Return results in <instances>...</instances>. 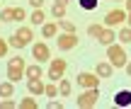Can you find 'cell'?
Returning a JSON list of instances; mask_svg holds the SVG:
<instances>
[{"mask_svg": "<svg viewBox=\"0 0 131 109\" xmlns=\"http://www.w3.org/2000/svg\"><path fill=\"white\" fill-rule=\"evenodd\" d=\"M58 27H61L63 32H68V34H75V24H73V22H66V19H58Z\"/></svg>", "mask_w": 131, "mask_h": 109, "instance_id": "obj_22", "label": "cell"}, {"mask_svg": "<svg viewBox=\"0 0 131 109\" xmlns=\"http://www.w3.org/2000/svg\"><path fill=\"white\" fill-rule=\"evenodd\" d=\"M27 87H29L32 95H44V82H41V78H29Z\"/></svg>", "mask_w": 131, "mask_h": 109, "instance_id": "obj_9", "label": "cell"}, {"mask_svg": "<svg viewBox=\"0 0 131 109\" xmlns=\"http://www.w3.org/2000/svg\"><path fill=\"white\" fill-rule=\"evenodd\" d=\"M126 19H129V27H131V12H126Z\"/></svg>", "mask_w": 131, "mask_h": 109, "instance_id": "obj_34", "label": "cell"}, {"mask_svg": "<svg viewBox=\"0 0 131 109\" xmlns=\"http://www.w3.org/2000/svg\"><path fill=\"white\" fill-rule=\"evenodd\" d=\"M112 70H114V66H112V63H97V68H95V73H97V75L100 78H109V75H112Z\"/></svg>", "mask_w": 131, "mask_h": 109, "instance_id": "obj_11", "label": "cell"}, {"mask_svg": "<svg viewBox=\"0 0 131 109\" xmlns=\"http://www.w3.org/2000/svg\"><path fill=\"white\" fill-rule=\"evenodd\" d=\"M56 3H63V5H68V0H56Z\"/></svg>", "mask_w": 131, "mask_h": 109, "instance_id": "obj_35", "label": "cell"}, {"mask_svg": "<svg viewBox=\"0 0 131 109\" xmlns=\"http://www.w3.org/2000/svg\"><path fill=\"white\" fill-rule=\"evenodd\" d=\"M97 39H100V44H102V46H109V44L117 39V34H114L112 29H102V34H100Z\"/></svg>", "mask_w": 131, "mask_h": 109, "instance_id": "obj_12", "label": "cell"}, {"mask_svg": "<svg viewBox=\"0 0 131 109\" xmlns=\"http://www.w3.org/2000/svg\"><path fill=\"white\" fill-rule=\"evenodd\" d=\"M97 97H100L97 87H88V90H85L83 95L78 97V107H80V109H90V107H95V104H97Z\"/></svg>", "mask_w": 131, "mask_h": 109, "instance_id": "obj_3", "label": "cell"}, {"mask_svg": "<svg viewBox=\"0 0 131 109\" xmlns=\"http://www.w3.org/2000/svg\"><path fill=\"white\" fill-rule=\"evenodd\" d=\"M24 75L27 78H41V68L39 66H24Z\"/></svg>", "mask_w": 131, "mask_h": 109, "instance_id": "obj_19", "label": "cell"}, {"mask_svg": "<svg viewBox=\"0 0 131 109\" xmlns=\"http://www.w3.org/2000/svg\"><path fill=\"white\" fill-rule=\"evenodd\" d=\"M66 68H68V63H66L63 58H53V61H51V68H49V80L58 82V80L63 78Z\"/></svg>", "mask_w": 131, "mask_h": 109, "instance_id": "obj_4", "label": "cell"}, {"mask_svg": "<svg viewBox=\"0 0 131 109\" xmlns=\"http://www.w3.org/2000/svg\"><path fill=\"white\" fill-rule=\"evenodd\" d=\"M56 32H58V24H53V22H46L41 27V34H44V39H51V37H56Z\"/></svg>", "mask_w": 131, "mask_h": 109, "instance_id": "obj_13", "label": "cell"}, {"mask_svg": "<svg viewBox=\"0 0 131 109\" xmlns=\"http://www.w3.org/2000/svg\"><path fill=\"white\" fill-rule=\"evenodd\" d=\"M32 3V7H37V10H41V5H44V0H29Z\"/></svg>", "mask_w": 131, "mask_h": 109, "instance_id": "obj_31", "label": "cell"}, {"mask_svg": "<svg viewBox=\"0 0 131 109\" xmlns=\"http://www.w3.org/2000/svg\"><path fill=\"white\" fill-rule=\"evenodd\" d=\"M114 104H117V107H129V104H131V92H129V90L117 92V97H114Z\"/></svg>", "mask_w": 131, "mask_h": 109, "instance_id": "obj_10", "label": "cell"}, {"mask_svg": "<svg viewBox=\"0 0 131 109\" xmlns=\"http://www.w3.org/2000/svg\"><path fill=\"white\" fill-rule=\"evenodd\" d=\"M58 49H61V51H68V49H75L78 46V37H75V34H68V32H63L61 37H58Z\"/></svg>", "mask_w": 131, "mask_h": 109, "instance_id": "obj_6", "label": "cell"}, {"mask_svg": "<svg viewBox=\"0 0 131 109\" xmlns=\"http://www.w3.org/2000/svg\"><path fill=\"white\" fill-rule=\"evenodd\" d=\"M126 73H129V75H131V61L126 63Z\"/></svg>", "mask_w": 131, "mask_h": 109, "instance_id": "obj_33", "label": "cell"}, {"mask_svg": "<svg viewBox=\"0 0 131 109\" xmlns=\"http://www.w3.org/2000/svg\"><path fill=\"white\" fill-rule=\"evenodd\" d=\"M88 34H90V37H100V34H102V24H90Z\"/></svg>", "mask_w": 131, "mask_h": 109, "instance_id": "obj_24", "label": "cell"}, {"mask_svg": "<svg viewBox=\"0 0 131 109\" xmlns=\"http://www.w3.org/2000/svg\"><path fill=\"white\" fill-rule=\"evenodd\" d=\"M80 7L83 10H95L97 7V0H80Z\"/></svg>", "mask_w": 131, "mask_h": 109, "instance_id": "obj_27", "label": "cell"}, {"mask_svg": "<svg viewBox=\"0 0 131 109\" xmlns=\"http://www.w3.org/2000/svg\"><path fill=\"white\" fill-rule=\"evenodd\" d=\"M51 15H53L56 19H63V17H66V5H63V3H53Z\"/></svg>", "mask_w": 131, "mask_h": 109, "instance_id": "obj_14", "label": "cell"}, {"mask_svg": "<svg viewBox=\"0 0 131 109\" xmlns=\"http://www.w3.org/2000/svg\"><path fill=\"white\" fill-rule=\"evenodd\" d=\"M12 95H15L12 82H0V97H12Z\"/></svg>", "mask_w": 131, "mask_h": 109, "instance_id": "obj_15", "label": "cell"}, {"mask_svg": "<svg viewBox=\"0 0 131 109\" xmlns=\"http://www.w3.org/2000/svg\"><path fill=\"white\" fill-rule=\"evenodd\" d=\"M44 95H46V97H56L58 95V87L56 85H44Z\"/></svg>", "mask_w": 131, "mask_h": 109, "instance_id": "obj_25", "label": "cell"}, {"mask_svg": "<svg viewBox=\"0 0 131 109\" xmlns=\"http://www.w3.org/2000/svg\"><path fill=\"white\" fill-rule=\"evenodd\" d=\"M117 39L122 44H131V27H126V29H122V32L117 34Z\"/></svg>", "mask_w": 131, "mask_h": 109, "instance_id": "obj_20", "label": "cell"}, {"mask_svg": "<svg viewBox=\"0 0 131 109\" xmlns=\"http://www.w3.org/2000/svg\"><path fill=\"white\" fill-rule=\"evenodd\" d=\"M15 107H17V104H15V102L10 100V97H5V100L0 102V109H15Z\"/></svg>", "mask_w": 131, "mask_h": 109, "instance_id": "obj_29", "label": "cell"}, {"mask_svg": "<svg viewBox=\"0 0 131 109\" xmlns=\"http://www.w3.org/2000/svg\"><path fill=\"white\" fill-rule=\"evenodd\" d=\"M117 3H119V0H117Z\"/></svg>", "mask_w": 131, "mask_h": 109, "instance_id": "obj_36", "label": "cell"}, {"mask_svg": "<svg viewBox=\"0 0 131 109\" xmlns=\"http://www.w3.org/2000/svg\"><path fill=\"white\" fill-rule=\"evenodd\" d=\"M124 19H126V12H124V10H112V12H107V15H104V24H107V27L122 24Z\"/></svg>", "mask_w": 131, "mask_h": 109, "instance_id": "obj_7", "label": "cell"}, {"mask_svg": "<svg viewBox=\"0 0 131 109\" xmlns=\"http://www.w3.org/2000/svg\"><path fill=\"white\" fill-rule=\"evenodd\" d=\"M107 58L109 63H112L114 68H124L126 66V51H124V46H117V44H109L107 46Z\"/></svg>", "mask_w": 131, "mask_h": 109, "instance_id": "obj_2", "label": "cell"}, {"mask_svg": "<svg viewBox=\"0 0 131 109\" xmlns=\"http://www.w3.org/2000/svg\"><path fill=\"white\" fill-rule=\"evenodd\" d=\"M44 19H46V15L41 10H34L32 12V24H44Z\"/></svg>", "mask_w": 131, "mask_h": 109, "instance_id": "obj_21", "label": "cell"}, {"mask_svg": "<svg viewBox=\"0 0 131 109\" xmlns=\"http://www.w3.org/2000/svg\"><path fill=\"white\" fill-rule=\"evenodd\" d=\"M5 56H7V39L0 37V58H5Z\"/></svg>", "mask_w": 131, "mask_h": 109, "instance_id": "obj_28", "label": "cell"}, {"mask_svg": "<svg viewBox=\"0 0 131 109\" xmlns=\"http://www.w3.org/2000/svg\"><path fill=\"white\" fill-rule=\"evenodd\" d=\"M17 37H19V39H24V41L29 44V41L34 39V34H32V29H29V27H19V29H17Z\"/></svg>", "mask_w": 131, "mask_h": 109, "instance_id": "obj_17", "label": "cell"}, {"mask_svg": "<svg viewBox=\"0 0 131 109\" xmlns=\"http://www.w3.org/2000/svg\"><path fill=\"white\" fill-rule=\"evenodd\" d=\"M7 46H12V49H24V46H27V41H24V39H19L17 34H15V37L7 39Z\"/></svg>", "mask_w": 131, "mask_h": 109, "instance_id": "obj_18", "label": "cell"}, {"mask_svg": "<svg viewBox=\"0 0 131 109\" xmlns=\"http://www.w3.org/2000/svg\"><path fill=\"white\" fill-rule=\"evenodd\" d=\"M7 78H10V82H17L24 78V58L22 56H12L7 61Z\"/></svg>", "mask_w": 131, "mask_h": 109, "instance_id": "obj_1", "label": "cell"}, {"mask_svg": "<svg viewBox=\"0 0 131 109\" xmlns=\"http://www.w3.org/2000/svg\"><path fill=\"white\" fill-rule=\"evenodd\" d=\"M32 56L37 58V63H44L46 58H51V51H49V46H46V44H34Z\"/></svg>", "mask_w": 131, "mask_h": 109, "instance_id": "obj_8", "label": "cell"}, {"mask_svg": "<svg viewBox=\"0 0 131 109\" xmlns=\"http://www.w3.org/2000/svg\"><path fill=\"white\" fill-rule=\"evenodd\" d=\"M126 12H131V0H126Z\"/></svg>", "mask_w": 131, "mask_h": 109, "instance_id": "obj_32", "label": "cell"}, {"mask_svg": "<svg viewBox=\"0 0 131 109\" xmlns=\"http://www.w3.org/2000/svg\"><path fill=\"white\" fill-rule=\"evenodd\" d=\"M78 85L83 87V90L97 87L100 85V75H97V73H80V75H78Z\"/></svg>", "mask_w": 131, "mask_h": 109, "instance_id": "obj_5", "label": "cell"}, {"mask_svg": "<svg viewBox=\"0 0 131 109\" xmlns=\"http://www.w3.org/2000/svg\"><path fill=\"white\" fill-rule=\"evenodd\" d=\"M19 107L22 109H37V100H34V97H24V100L19 102Z\"/></svg>", "mask_w": 131, "mask_h": 109, "instance_id": "obj_23", "label": "cell"}, {"mask_svg": "<svg viewBox=\"0 0 131 109\" xmlns=\"http://www.w3.org/2000/svg\"><path fill=\"white\" fill-rule=\"evenodd\" d=\"M58 92H61V95L66 97V95L70 92V82H68V80H63V78H61V85H58Z\"/></svg>", "mask_w": 131, "mask_h": 109, "instance_id": "obj_26", "label": "cell"}, {"mask_svg": "<svg viewBox=\"0 0 131 109\" xmlns=\"http://www.w3.org/2000/svg\"><path fill=\"white\" fill-rule=\"evenodd\" d=\"M24 17H27V15H24V10H22V7H15V22H22Z\"/></svg>", "mask_w": 131, "mask_h": 109, "instance_id": "obj_30", "label": "cell"}, {"mask_svg": "<svg viewBox=\"0 0 131 109\" xmlns=\"http://www.w3.org/2000/svg\"><path fill=\"white\" fill-rule=\"evenodd\" d=\"M0 22H15V7H5L0 12Z\"/></svg>", "mask_w": 131, "mask_h": 109, "instance_id": "obj_16", "label": "cell"}]
</instances>
